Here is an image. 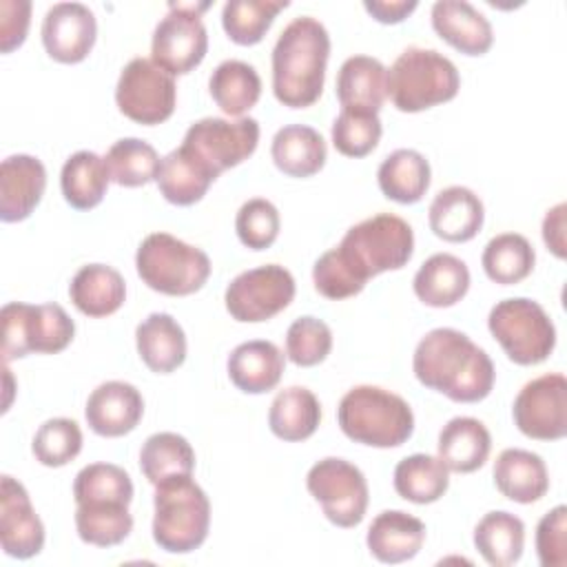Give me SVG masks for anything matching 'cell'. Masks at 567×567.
<instances>
[{
    "mask_svg": "<svg viewBox=\"0 0 567 567\" xmlns=\"http://www.w3.org/2000/svg\"><path fill=\"white\" fill-rule=\"evenodd\" d=\"M414 252V233L396 215L379 213L350 226L339 246L326 250L312 266V281L326 299L359 295L370 277L403 268Z\"/></svg>",
    "mask_w": 567,
    "mask_h": 567,
    "instance_id": "obj_1",
    "label": "cell"
},
{
    "mask_svg": "<svg viewBox=\"0 0 567 567\" xmlns=\"http://www.w3.org/2000/svg\"><path fill=\"white\" fill-rule=\"evenodd\" d=\"M414 377L430 390L456 403L483 401L494 388V363L465 332L434 328L416 346Z\"/></svg>",
    "mask_w": 567,
    "mask_h": 567,
    "instance_id": "obj_2",
    "label": "cell"
},
{
    "mask_svg": "<svg viewBox=\"0 0 567 567\" xmlns=\"http://www.w3.org/2000/svg\"><path fill=\"white\" fill-rule=\"evenodd\" d=\"M330 35L326 27L301 16L290 20L272 49V93L290 109L315 104L323 91Z\"/></svg>",
    "mask_w": 567,
    "mask_h": 567,
    "instance_id": "obj_3",
    "label": "cell"
},
{
    "mask_svg": "<svg viewBox=\"0 0 567 567\" xmlns=\"http://www.w3.org/2000/svg\"><path fill=\"white\" fill-rule=\"evenodd\" d=\"M341 432L370 447H399L414 432V414L405 399L379 385L348 390L337 408Z\"/></svg>",
    "mask_w": 567,
    "mask_h": 567,
    "instance_id": "obj_4",
    "label": "cell"
},
{
    "mask_svg": "<svg viewBox=\"0 0 567 567\" xmlns=\"http://www.w3.org/2000/svg\"><path fill=\"white\" fill-rule=\"evenodd\" d=\"M153 540L168 554L197 549L210 527V501L190 474L171 476L155 485Z\"/></svg>",
    "mask_w": 567,
    "mask_h": 567,
    "instance_id": "obj_5",
    "label": "cell"
},
{
    "mask_svg": "<svg viewBox=\"0 0 567 567\" xmlns=\"http://www.w3.org/2000/svg\"><path fill=\"white\" fill-rule=\"evenodd\" d=\"M461 75L450 58L434 49L408 47L388 71V95L403 113H419L456 97Z\"/></svg>",
    "mask_w": 567,
    "mask_h": 567,
    "instance_id": "obj_6",
    "label": "cell"
},
{
    "mask_svg": "<svg viewBox=\"0 0 567 567\" xmlns=\"http://www.w3.org/2000/svg\"><path fill=\"white\" fill-rule=\"evenodd\" d=\"M135 268L151 290L171 297L193 295L210 277L208 255L168 233H151L142 239Z\"/></svg>",
    "mask_w": 567,
    "mask_h": 567,
    "instance_id": "obj_7",
    "label": "cell"
},
{
    "mask_svg": "<svg viewBox=\"0 0 567 567\" xmlns=\"http://www.w3.org/2000/svg\"><path fill=\"white\" fill-rule=\"evenodd\" d=\"M2 361L22 359L31 352L55 354L62 352L75 334V323L58 303H22L11 301L2 306Z\"/></svg>",
    "mask_w": 567,
    "mask_h": 567,
    "instance_id": "obj_8",
    "label": "cell"
},
{
    "mask_svg": "<svg viewBox=\"0 0 567 567\" xmlns=\"http://www.w3.org/2000/svg\"><path fill=\"white\" fill-rule=\"evenodd\" d=\"M487 328L507 359L518 365L543 363L556 346V328L549 315L538 301L527 297L498 301L489 310Z\"/></svg>",
    "mask_w": 567,
    "mask_h": 567,
    "instance_id": "obj_9",
    "label": "cell"
},
{
    "mask_svg": "<svg viewBox=\"0 0 567 567\" xmlns=\"http://www.w3.org/2000/svg\"><path fill=\"white\" fill-rule=\"evenodd\" d=\"M259 142V122L255 117H202L188 126L182 148L190 153L215 179L248 159Z\"/></svg>",
    "mask_w": 567,
    "mask_h": 567,
    "instance_id": "obj_10",
    "label": "cell"
},
{
    "mask_svg": "<svg viewBox=\"0 0 567 567\" xmlns=\"http://www.w3.org/2000/svg\"><path fill=\"white\" fill-rule=\"evenodd\" d=\"M208 2H171L168 13L157 22L151 40V60L171 75L193 71L208 51V33L202 11Z\"/></svg>",
    "mask_w": 567,
    "mask_h": 567,
    "instance_id": "obj_11",
    "label": "cell"
},
{
    "mask_svg": "<svg viewBox=\"0 0 567 567\" xmlns=\"http://www.w3.org/2000/svg\"><path fill=\"white\" fill-rule=\"evenodd\" d=\"M306 487L337 527H357L368 509V483L363 472L346 458L317 461L306 476Z\"/></svg>",
    "mask_w": 567,
    "mask_h": 567,
    "instance_id": "obj_12",
    "label": "cell"
},
{
    "mask_svg": "<svg viewBox=\"0 0 567 567\" xmlns=\"http://www.w3.org/2000/svg\"><path fill=\"white\" fill-rule=\"evenodd\" d=\"M177 86L171 73L148 58H133L120 73L115 102L128 120L153 126L166 122L175 111Z\"/></svg>",
    "mask_w": 567,
    "mask_h": 567,
    "instance_id": "obj_13",
    "label": "cell"
},
{
    "mask_svg": "<svg viewBox=\"0 0 567 567\" xmlns=\"http://www.w3.org/2000/svg\"><path fill=\"white\" fill-rule=\"evenodd\" d=\"M295 299V277L279 264H266L237 275L224 295L235 321L257 323L279 315Z\"/></svg>",
    "mask_w": 567,
    "mask_h": 567,
    "instance_id": "obj_14",
    "label": "cell"
},
{
    "mask_svg": "<svg viewBox=\"0 0 567 567\" xmlns=\"http://www.w3.org/2000/svg\"><path fill=\"white\" fill-rule=\"evenodd\" d=\"M516 427L536 441H558L567 434V379L547 372L527 381L514 399Z\"/></svg>",
    "mask_w": 567,
    "mask_h": 567,
    "instance_id": "obj_15",
    "label": "cell"
},
{
    "mask_svg": "<svg viewBox=\"0 0 567 567\" xmlns=\"http://www.w3.org/2000/svg\"><path fill=\"white\" fill-rule=\"evenodd\" d=\"M0 543L7 556L27 560L44 547V525L20 481L4 474L0 489Z\"/></svg>",
    "mask_w": 567,
    "mask_h": 567,
    "instance_id": "obj_16",
    "label": "cell"
},
{
    "mask_svg": "<svg viewBox=\"0 0 567 567\" xmlns=\"http://www.w3.org/2000/svg\"><path fill=\"white\" fill-rule=\"evenodd\" d=\"M95 16L82 2H58L42 20V44L62 64L82 62L95 44Z\"/></svg>",
    "mask_w": 567,
    "mask_h": 567,
    "instance_id": "obj_17",
    "label": "cell"
},
{
    "mask_svg": "<svg viewBox=\"0 0 567 567\" xmlns=\"http://www.w3.org/2000/svg\"><path fill=\"white\" fill-rule=\"evenodd\" d=\"M144 414V399L133 383L104 381L86 401L84 416L89 427L100 436H124L137 427Z\"/></svg>",
    "mask_w": 567,
    "mask_h": 567,
    "instance_id": "obj_18",
    "label": "cell"
},
{
    "mask_svg": "<svg viewBox=\"0 0 567 567\" xmlns=\"http://www.w3.org/2000/svg\"><path fill=\"white\" fill-rule=\"evenodd\" d=\"M47 188L44 164L33 155H9L0 166V219L7 224L27 219Z\"/></svg>",
    "mask_w": 567,
    "mask_h": 567,
    "instance_id": "obj_19",
    "label": "cell"
},
{
    "mask_svg": "<svg viewBox=\"0 0 567 567\" xmlns=\"http://www.w3.org/2000/svg\"><path fill=\"white\" fill-rule=\"evenodd\" d=\"M432 27L465 55H483L494 42L489 20L467 0H436L432 4Z\"/></svg>",
    "mask_w": 567,
    "mask_h": 567,
    "instance_id": "obj_20",
    "label": "cell"
},
{
    "mask_svg": "<svg viewBox=\"0 0 567 567\" xmlns=\"http://www.w3.org/2000/svg\"><path fill=\"white\" fill-rule=\"evenodd\" d=\"M483 202L467 186H447L439 190L427 210L430 230L452 244L476 237L483 228Z\"/></svg>",
    "mask_w": 567,
    "mask_h": 567,
    "instance_id": "obj_21",
    "label": "cell"
},
{
    "mask_svg": "<svg viewBox=\"0 0 567 567\" xmlns=\"http://www.w3.org/2000/svg\"><path fill=\"white\" fill-rule=\"evenodd\" d=\"M423 520L401 509H385L377 514L365 536L370 554L385 565H396L414 558L423 547Z\"/></svg>",
    "mask_w": 567,
    "mask_h": 567,
    "instance_id": "obj_22",
    "label": "cell"
},
{
    "mask_svg": "<svg viewBox=\"0 0 567 567\" xmlns=\"http://www.w3.org/2000/svg\"><path fill=\"white\" fill-rule=\"evenodd\" d=\"M284 352L264 339H252L239 343L226 363L228 377L237 390L246 394H264L281 381L284 374Z\"/></svg>",
    "mask_w": 567,
    "mask_h": 567,
    "instance_id": "obj_23",
    "label": "cell"
},
{
    "mask_svg": "<svg viewBox=\"0 0 567 567\" xmlns=\"http://www.w3.org/2000/svg\"><path fill=\"white\" fill-rule=\"evenodd\" d=\"M494 485L505 498L529 505L547 494L549 474L538 454L520 447H507L496 456Z\"/></svg>",
    "mask_w": 567,
    "mask_h": 567,
    "instance_id": "obj_24",
    "label": "cell"
},
{
    "mask_svg": "<svg viewBox=\"0 0 567 567\" xmlns=\"http://www.w3.org/2000/svg\"><path fill=\"white\" fill-rule=\"evenodd\" d=\"M436 450L450 472L470 474L485 465L492 450V436L478 419L454 416L441 427Z\"/></svg>",
    "mask_w": 567,
    "mask_h": 567,
    "instance_id": "obj_25",
    "label": "cell"
},
{
    "mask_svg": "<svg viewBox=\"0 0 567 567\" xmlns=\"http://www.w3.org/2000/svg\"><path fill=\"white\" fill-rule=\"evenodd\" d=\"M388 97V69L372 55L348 58L337 73V100L341 109L379 113Z\"/></svg>",
    "mask_w": 567,
    "mask_h": 567,
    "instance_id": "obj_26",
    "label": "cell"
},
{
    "mask_svg": "<svg viewBox=\"0 0 567 567\" xmlns=\"http://www.w3.org/2000/svg\"><path fill=\"white\" fill-rule=\"evenodd\" d=\"M69 297L82 315L93 319L109 317L122 308L126 299V284L113 266L86 264L73 275Z\"/></svg>",
    "mask_w": 567,
    "mask_h": 567,
    "instance_id": "obj_27",
    "label": "cell"
},
{
    "mask_svg": "<svg viewBox=\"0 0 567 567\" xmlns=\"http://www.w3.org/2000/svg\"><path fill=\"white\" fill-rule=\"evenodd\" d=\"M135 343L144 365L157 374L177 370L186 359V334L166 312L148 315L135 328Z\"/></svg>",
    "mask_w": 567,
    "mask_h": 567,
    "instance_id": "obj_28",
    "label": "cell"
},
{
    "mask_svg": "<svg viewBox=\"0 0 567 567\" xmlns=\"http://www.w3.org/2000/svg\"><path fill=\"white\" fill-rule=\"evenodd\" d=\"M412 288L425 306L450 308L467 295L470 270L463 259L450 252H436L421 264Z\"/></svg>",
    "mask_w": 567,
    "mask_h": 567,
    "instance_id": "obj_29",
    "label": "cell"
},
{
    "mask_svg": "<svg viewBox=\"0 0 567 567\" xmlns=\"http://www.w3.org/2000/svg\"><path fill=\"white\" fill-rule=\"evenodd\" d=\"M270 155L284 175L310 177L323 168L328 148L317 128L306 124H288L275 133Z\"/></svg>",
    "mask_w": 567,
    "mask_h": 567,
    "instance_id": "obj_30",
    "label": "cell"
},
{
    "mask_svg": "<svg viewBox=\"0 0 567 567\" xmlns=\"http://www.w3.org/2000/svg\"><path fill=\"white\" fill-rule=\"evenodd\" d=\"M321 421L319 399L303 385H290L270 403L268 425L270 432L281 441H306L310 439Z\"/></svg>",
    "mask_w": 567,
    "mask_h": 567,
    "instance_id": "obj_31",
    "label": "cell"
},
{
    "mask_svg": "<svg viewBox=\"0 0 567 567\" xmlns=\"http://www.w3.org/2000/svg\"><path fill=\"white\" fill-rule=\"evenodd\" d=\"M430 175L427 159L414 148L392 151L377 171L381 193L399 204L419 202L430 188Z\"/></svg>",
    "mask_w": 567,
    "mask_h": 567,
    "instance_id": "obj_32",
    "label": "cell"
},
{
    "mask_svg": "<svg viewBox=\"0 0 567 567\" xmlns=\"http://www.w3.org/2000/svg\"><path fill=\"white\" fill-rule=\"evenodd\" d=\"M474 547L487 565L509 567L523 554L525 525L509 512H487L474 527Z\"/></svg>",
    "mask_w": 567,
    "mask_h": 567,
    "instance_id": "obj_33",
    "label": "cell"
},
{
    "mask_svg": "<svg viewBox=\"0 0 567 567\" xmlns=\"http://www.w3.org/2000/svg\"><path fill=\"white\" fill-rule=\"evenodd\" d=\"M155 182L166 202L175 206H190L206 195L215 177L190 153L177 146L162 157Z\"/></svg>",
    "mask_w": 567,
    "mask_h": 567,
    "instance_id": "obj_34",
    "label": "cell"
},
{
    "mask_svg": "<svg viewBox=\"0 0 567 567\" xmlns=\"http://www.w3.org/2000/svg\"><path fill=\"white\" fill-rule=\"evenodd\" d=\"M109 168L104 157L93 151L73 153L60 173V186L66 204L78 210L95 208L109 188Z\"/></svg>",
    "mask_w": 567,
    "mask_h": 567,
    "instance_id": "obj_35",
    "label": "cell"
},
{
    "mask_svg": "<svg viewBox=\"0 0 567 567\" xmlns=\"http://www.w3.org/2000/svg\"><path fill=\"white\" fill-rule=\"evenodd\" d=\"M208 91L226 115L244 117L261 95V78L248 62L224 60L210 73Z\"/></svg>",
    "mask_w": 567,
    "mask_h": 567,
    "instance_id": "obj_36",
    "label": "cell"
},
{
    "mask_svg": "<svg viewBox=\"0 0 567 567\" xmlns=\"http://www.w3.org/2000/svg\"><path fill=\"white\" fill-rule=\"evenodd\" d=\"M450 485V470L439 456L412 454L396 463L394 467V489L401 498L427 505L439 501Z\"/></svg>",
    "mask_w": 567,
    "mask_h": 567,
    "instance_id": "obj_37",
    "label": "cell"
},
{
    "mask_svg": "<svg viewBox=\"0 0 567 567\" xmlns=\"http://www.w3.org/2000/svg\"><path fill=\"white\" fill-rule=\"evenodd\" d=\"M481 264L492 281L512 286L529 277L536 264V252L527 237L518 233H501L487 241Z\"/></svg>",
    "mask_w": 567,
    "mask_h": 567,
    "instance_id": "obj_38",
    "label": "cell"
},
{
    "mask_svg": "<svg viewBox=\"0 0 567 567\" xmlns=\"http://www.w3.org/2000/svg\"><path fill=\"white\" fill-rule=\"evenodd\" d=\"M140 467L148 483L157 485L171 476L193 474L195 452L182 434L157 432L144 441L140 450Z\"/></svg>",
    "mask_w": 567,
    "mask_h": 567,
    "instance_id": "obj_39",
    "label": "cell"
},
{
    "mask_svg": "<svg viewBox=\"0 0 567 567\" xmlns=\"http://www.w3.org/2000/svg\"><path fill=\"white\" fill-rule=\"evenodd\" d=\"M104 162L111 182L117 186L135 188L155 182L162 159L148 142L140 137H122L106 151Z\"/></svg>",
    "mask_w": 567,
    "mask_h": 567,
    "instance_id": "obj_40",
    "label": "cell"
},
{
    "mask_svg": "<svg viewBox=\"0 0 567 567\" xmlns=\"http://www.w3.org/2000/svg\"><path fill=\"white\" fill-rule=\"evenodd\" d=\"M78 536L95 547L120 545L133 529V516L124 503H84L75 509Z\"/></svg>",
    "mask_w": 567,
    "mask_h": 567,
    "instance_id": "obj_41",
    "label": "cell"
},
{
    "mask_svg": "<svg viewBox=\"0 0 567 567\" xmlns=\"http://www.w3.org/2000/svg\"><path fill=\"white\" fill-rule=\"evenodd\" d=\"M288 4V0H228L221 9V27L235 44L250 47L264 40L275 16Z\"/></svg>",
    "mask_w": 567,
    "mask_h": 567,
    "instance_id": "obj_42",
    "label": "cell"
},
{
    "mask_svg": "<svg viewBox=\"0 0 567 567\" xmlns=\"http://www.w3.org/2000/svg\"><path fill=\"white\" fill-rule=\"evenodd\" d=\"M75 505L84 503H124L133 501V483L124 467L113 463H91L73 481Z\"/></svg>",
    "mask_w": 567,
    "mask_h": 567,
    "instance_id": "obj_43",
    "label": "cell"
},
{
    "mask_svg": "<svg viewBox=\"0 0 567 567\" xmlns=\"http://www.w3.org/2000/svg\"><path fill=\"white\" fill-rule=\"evenodd\" d=\"M381 131L379 113L341 109L332 122V144L346 157H365L377 148Z\"/></svg>",
    "mask_w": 567,
    "mask_h": 567,
    "instance_id": "obj_44",
    "label": "cell"
},
{
    "mask_svg": "<svg viewBox=\"0 0 567 567\" xmlns=\"http://www.w3.org/2000/svg\"><path fill=\"white\" fill-rule=\"evenodd\" d=\"M31 450L38 463L47 467H62L80 454L82 430L73 419H49L38 427Z\"/></svg>",
    "mask_w": 567,
    "mask_h": 567,
    "instance_id": "obj_45",
    "label": "cell"
},
{
    "mask_svg": "<svg viewBox=\"0 0 567 567\" xmlns=\"http://www.w3.org/2000/svg\"><path fill=\"white\" fill-rule=\"evenodd\" d=\"M332 350V330L317 317H299L286 332V354L299 368L321 363Z\"/></svg>",
    "mask_w": 567,
    "mask_h": 567,
    "instance_id": "obj_46",
    "label": "cell"
},
{
    "mask_svg": "<svg viewBox=\"0 0 567 567\" xmlns=\"http://www.w3.org/2000/svg\"><path fill=\"white\" fill-rule=\"evenodd\" d=\"M279 210L264 197H252L241 204L235 217V230L239 241L250 250H266L279 235Z\"/></svg>",
    "mask_w": 567,
    "mask_h": 567,
    "instance_id": "obj_47",
    "label": "cell"
},
{
    "mask_svg": "<svg viewBox=\"0 0 567 567\" xmlns=\"http://www.w3.org/2000/svg\"><path fill=\"white\" fill-rule=\"evenodd\" d=\"M536 551L543 567L567 565V507L556 505L536 527Z\"/></svg>",
    "mask_w": 567,
    "mask_h": 567,
    "instance_id": "obj_48",
    "label": "cell"
},
{
    "mask_svg": "<svg viewBox=\"0 0 567 567\" xmlns=\"http://www.w3.org/2000/svg\"><path fill=\"white\" fill-rule=\"evenodd\" d=\"M31 22L29 0H2L0 2V51L11 53L27 38Z\"/></svg>",
    "mask_w": 567,
    "mask_h": 567,
    "instance_id": "obj_49",
    "label": "cell"
},
{
    "mask_svg": "<svg viewBox=\"0 0 567 567\" xmlns=\"http://www.w3.org/2000/svg\"><path fill=\"white\" fill-rule=\"evenodd\" d=\"M565 213H567V204L560 202L554 208H549L545 213L543 219V241L545 246L558 257L565 259L567 257V241H565Z\"/></svg>",
    "mask_w": 567,
    "mask_h": 567,
    "instance_id": "obj_50",
    "label": "cell"
},
{
    "mask_svg": "<svg viewBox=\"0 0 567 567\" xmlns=\"http://www.w3.org/2000/svg\"><path fill=\"white\" fill-rule=\"evenodd\" d=\"M419 7L416 0H365L363 9L383 24H396L403 22L414 9Z\"/></svg>",
    "mask_w": 567,
    "mask_h": 567,
    "instance_id": "obj_51",
    "label": "cell"
}]
</instances>
